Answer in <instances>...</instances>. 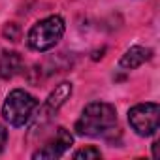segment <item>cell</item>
I'll list each match as a JSON object with an SVG mask.
<instances>
[{
	"label": "cell",
	"mask_w": 160,
	"mask_h": 160,
	"mask_svg": "<svg viewBox=\"0 0 160 160\" xmlns=\"http://www.w3.org/2000/svg\"><path fill=\"white\" fill-rule=\"evenodd\" d=\"M72 94V83H68V81H64V83H60L51 94H49V98H47V102H45V106L42 108V122H45L49 117H53L57 111H58V108L66 102V98Z\"/></svg>",
	"instance_id": "8992f818"
},
{
	"label": "cell",
	"mask_w": 160,
	"mask_h": 160,
	"mask_svg": "<svg viewBox=\"0 0 160 160\" xmlns=\"http://www.w3.org/2000/svg\"><path fill=\"white\" fill-rule=\"evenodd\" d=\"M151 55H152V51H151L149 47L134 45V47H130V49L122 55V58H121V68H124V70H134V68L141 66L143 62H147V60L151 58Z\"/></svg>",
	"instance_id": "ba28073f"
},
{
	"label": "cell",
	"mask_w": 160,
	"mask_h": 160,
	"mask_svg": "<svg viewBox=\"0 0 160 160\" xmlns=\"http://www.w3.org/2000/svg\"><path fill=\"white\" fill-rule=\"evenodd\" d=\"M72 141H73V138L66 128H57V132L47 139V143L42 149H38L32 156L34 158H47V160L60 158L72 147Z\"/></svg>",
	"instance_id": "5b68a950"
},
{
	"label": "cell",
	"mask_w": 160,
	"mask_h": 160,
	"mask_svg": "<svg viewBox=\"0 0 160 160\" xmlns=\"http://www.w3.org/2000/svg\"><path fill=\"white\" fill-rule=\"evenodd\" d=\"M117 126V113L115 108L106 102H92L89 104L81 117L75 122V130L81 136H108Z\"/></svg>",
	"instance_id": "6da1fadb"
},
{
	"label": "cell",
	"mask_w": 160,
	"mask_h": 160,
	"mask_svg": "<svg viewBox=\"0 0 160 160\" xmlns=\"http://www.w3.org/2000/svg\"><path fill=\"white\" fill-rule=\"evenodd\" d=\"M62 34H64L62 17L51 15V17H45V19L38 21L30 28V32L27 36V42H28V47L34 49V51H47V49H51L58 43Z\"/></svg>",
	"instance_id": "7a4b0ae2"
},
{
	"label": "cell",
	"mask_w": 160,
	"mask_h": 160,
	"mask_svg": "<svg viewBox=\"0 0 160 160\" xmlns=\"http://www.w3.org/2000/svg\"><path fill=\"white\" fill-rule=\"evenodd\" d=\"M4 36H6V38H10L12 42H15V40H17V36H19V27H17L15 23H8V25H6V28H4Z\"/></svg>",
	"instance_id": "30bf717a"
},
{
	"label": "cell",
	"mask_w": 160,
	"mask_h": 160,
	"mask_svg": "<svg viewBox=\"0 0 160 160\" xmlns=\"http://www.w3.org/2000/svg\"><path fill=\"white\" fill-rule=\"evenodd\" d=\"M6 139H8V130L0 124V151L4 149V145H6Z\"/></svg>",
	"instance_id": "8fae6325"
},
{
	"label": "cell",
	"mask_w": 160,
	"mask_h": 160,
	"mask_svg": "<svg viewBox=\"0 0 160 160\" xmlns=\"http://www.w3.org/2000/svg\"><path fill=\"white\" fill-rule=\"evenodd\" d=\"M100 156H102V152L96 147H85V149L77 151L73 154V158H85V160H89V158H100Z\"/></svg>",
	"instance_id": "9c48e42d"
},
{
	"label": "cell",
	"mask_w": 160,
	"mask_h": 160,
	"mask_svg": "<svg viewBox=\"0 0 160 160\" xmlns=\"http://www.w3.org/2000/svg\"><path fill=\"white\" fill-rule=\"evenodd\" d=\"M128 122L139 136H152L160 124V108L154 102L138 104L128 111Z\"/></svg>",
	"instance_id": "277c9868"
},
{
	"label": "cell",
	"mask_w": 160,
	"mask_h": 160,
	"mask_svg": "<svg viewBox=\"0 0 160 160\" xmlns=\"http://www.w3.org/2000/svg\"><path fill=\"white\" fill-rule=\"evenodd\" d=\"M36 109H38V100L27 91L15 89L8 94L2 106V115L12 126H23L32 119Z\"/></svg>",
	"instance_id": "3957f363"
},
{
	"label": "cell",
	"mask_w": 160,
	"mask_h": 160,
	"mask_svg": "<svg viewBox=\"0 0 160 160\" xmlns=\"http://www.w3.org/2000/svg\"><path fill=\"white\" fill-rule=\"evenodd\" d=\"M23 70V58L15 51H4L0 55V77L12 79Z\"/></svg>",
	"instance_id": "52a82bcc"
},
{
	"label": "cell",
	"mask_w": 160,
	"mask_h": 160,
	"mask_svg": "<svg viewBox=\"0 0 160 160\" xmlns=\"http://www.w3.org/2000/svg\"><path fill=\"white\" fill-rule=\"evenodd\" d=\"M152 156H154V158H158V141H156V143H152Z\"/></svg>",
	"instance_id": "7c38bea8"
}]
</instances>
